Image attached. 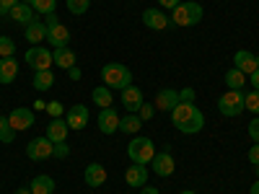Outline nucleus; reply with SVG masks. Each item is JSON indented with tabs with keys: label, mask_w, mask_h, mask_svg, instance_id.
Returning a JSON list of instances; mask_svg holds the SVG:
<instances>
[{
	"label": "nucleus",
	"mask_w": 259,
	"mask_h": 194,
	"mask_svg": "<svg viewBox=\"0 0 259 194\" xmlns=\"http://www.w3.org/2000/svg\"><path fill=\"white\" fill-rule=\"evenodd\" d=\"M171 124H174L179 132H184V135H197L200 129L205 127V114L194 104L179 101L177 109L171 112Z\"/></svg>",
	"instance_id": "obj_1"
},
{
	"label": "nucleus",
	"mask_w": 259,
	"mask_h": 194,
	"mask_svg": "<svg viewBox=\"0 0 259 194\" xmlns=\"http://www.w3.org/2000/svg\"><path fill=\"white\" fill-rule=\"evenodd\" d=\"M101 80H104L106 88L124 91L127 85H133V73H130V68L122 62H109L101 68Z\"/></svg>",
	"instance_id": "obj_2"
},
{
	"label": "nucleus",
	"mask_w": 259,
	"mask_h": 194,
	"mask_svg": "<svg viewBox=\"0 0 259 194\" xmlns=\"http://www.w3.org/2000/svg\"><path fill=\"white\" fill-rule=\"evenodd\" d=\"M205 11L200 3H194V0H182V3L171 11V24L177 26H197L202 21Z\"/></svg>",
	"instance_id": "obj_3"
},
{
	"label": "nucleus",
	"mask_w": 259,
	"mask_h": 194,
	"mask_svg": "<svg viewBox=\"0 0 259 194\" xmlns=\"http://www.w3.org/2000/svg\"><path fill=\"white\" fill-rule=\"evenodd\" d=\"M127 156H130L133 163L148 166L150 161H153V156H156V145H153L150 137H135V140H130V145H127Z\"/></svg>",
	"instance_id": "obj_4"
},
{
	"label": "nucleus",
	"mask_w": 259,
	"mask_h": 194,
	"mask_svg": "<svg viewBox=\"0 0 259 194\" xmlns=\"http://www.w3.org/2000/svg\"><path fill=\"white\" fill-rule=\"evenodd\" d=\"M218 109L223 117H239L246 106H244V93L241 91H228L218 99Z\"/></svg>",
	"instance_id": "obj_5"
},
{
	"label": "nucleus",
	"mask_w": 259,
	"mask_h": 194,
	"mask_svg": "<svg viewBox=\"0 0 259 194\" xmlns=\"http://www.w3.org/2000/svg\"><path fill=\"white\" fill-rule=\"evenodd\" d=\"M52 148H55V142L50 137H34L26 145V156L31 161H47V158H52Z\"/></svg>",
	"instance_id": "obj_6"
},
{
	"label": "nucleus",
	"mask_w": 259,
	"mask_h": 194,
	"mask_svg": "<svg viewBox=\"0 0 259 194\" xmlns=\"http://www.w3.org/2000/svg\"><path fill=\"white\" fill-rule=\"evenodd\" d=\"M52 62H55V60H52V52H50L47 47H31V50L26 52V65H29V68H34L36 73H39V70H50Z\"/></svg>",
	"instance_id": "obj_7"
},
{
	"label": "nucleus",
	"mask_w": 259,
	"mask_h": 194,
	"mask_svg": "<svg viewBox=\"0 0 259 194\" xmlns=\"http://www.w3.org/2000/svg\"><path fill=\"white\" fill-rule=\"evenodd\" d=\"M96 124H99V132L101 135H114L117 129H119V114L114 112V106L101 109L99 117H96Z\"/></svg>",
	"instance_id": "obj_8"
},
{
	"label": "nucleus",
	"mask_w": 259,
	"mask_h": 194,
	"mask_svg": "<svg viewBox=\"0 0 259 194\" xmlns=\"http://www.w3.org/2000/svg\"><path fill=\"white\" fill-rule=\"evenodd\" d=\"M8 124L16 129V132L29 129V127H34V112L26 109V106H16V109L8 114Z\"/></svg>",
	"instance_id": "obj_9"
},
{
	"label": "nucleus",
	"mask_w": 259,
	"mask_h": 194,
	"mask_svg": "<svg viewBox=\"0 0 259 194\" xmlns=\"http://www.w3.org/2000/svg\"><path fill=\"white\" fill-rule=\"evenodd\" d=\"M143 24L148 29H153V31H163L168 24H171V18L161 11V8H145L143 11Z\"/></svg>",
	"instance_id": "obj_10"
},
{
	"label": "nucleus",
	"mask_w": 259,
	"mask_h": 194,
	"mask_svg": "<svg viewBox=\"0 0 259 194\" xmlns=\"http://www.w3.org/2000/svg\"><path fill=\"white\" fill-rule=\"evenodd\" d=\"M119 99H122V106H124L130 114H138V112H140V106L145 104V101H143V91L138 88V85H127Z\"/></svg>",
	"instance_id": "obj_11"
},
{
	"label": "nucleus",
	"mask_w": 259,
	"mask_h": 194,
	"mask_svg": "<svg viewBox=\"0 0 259 194\" xmlns=\"http://www.w3.org/2000/svg\"><path fill=\"white\" fill-rule=\"evenodd\" d=\"M65 122H68V127L70 129H83L85 124H89V106L85 104H75V106H70L68 109V117H65Z\"/></svg>",
	"instance_id": "obj_12"
},
{
	"label": "nucleus",
	"mask_w": 259,
	"mask_h": 194,
	"mask_svg": "<svg viewBox=\"0 0 259 194\" xmlns=\"http://www.w3.org/2000/svg\"><path fill=\"white\" fill-rule=\"evenodd\" d=\"M150 168H153L156 176H163V179H166V176L174 174L177 163H174V158H171V153H156L153 161H150Z\"/></svg>",
	"instance_id": "obj_13"
},
{
	"label": "nucleus",
	"mask_w": 259,
	"mask_h": 194,
	"mask_svg": "<svg viewBox=\"0 0 259 194\" xmlns=\"http://www.w3.org/2000/svg\"><path fill=\"white\" fill-rule=\"evenodd\" d=\"M124 181H127V186L143 189L145 181H148V168H145L143 163H133V166L124 171Z\"/></svg>",
	"instance_id": "obj_14"
},
{
	"label": "nucleus",
	"mask_w": 259,
	"mask_h": 194,
	"mask_svg": "<svg viewBox=\"0 0 259 194\" xmlns=\"http://www.w3.org/2000/svg\"><path fill=\"white\" fill-rule=\"evenodd\" d=\"M83 179H85V184H89L91 189H99L106 181V168L101 163H89L85 171H83Z\"/></svg>",
	"instance_id": "obj_15"
},
{
	"label": "nucleus",
	"mask_w": 259,
	"mask_h": 194,
	"mask_svg": "<svg viewBox=\"0 0 259 194\" xmlns=\"http://www.w3.org/2000/svg\"><path fill=\"white\" fill-rule=\"evenodd\" d=\"M47 41H50L55 50L68 47V41H70V31H68V26H62V24L47 26Z\"/></svg>",
	"instance_id": "obj_16"
},
{
	"label": "nucleus",
	"mask_w": 259,
	"mask_h": 194,
	"mask_svg": "<svg viewBox=\"0 0 259 194\" xmlns=\"http://www.w3.org/2000/svg\"><path fill=\"white\" fill-rule=\"evenodd\" d=\"M179 101H182V99H179V91L163 88V91H158V96H156V109H161V112H174Z\"/></svg>",
	"instance_id": "obj_17"
},
{
	"label": "nucleus",
	"mask_w": 259,
	"mask_h": 194,
	"mask_svg": "<svg viewBox=\"0 0 259 194\" xmlns=\"http://www.w3.org/2000/svg\"><path fill=\"white\" fill-rule=\"evenodd\" d=\"M11 18L16 21V24L29 26V24H34V21H36V11H34L29 3H16V6L11 8Z\"/></svg>",
	"instance_id": "obj_18"
},
{
	"label": "nucleus",
	"mask_w": 259,
	"mask_h": 194,
	"mask_svg": "<svg viewBox=\"0 0 259 194\" xmlns=\"http://www.w3.org/2000/svg\"><path fill=\"white\" fill-rule=\"evenodd\" d=\"M233 68H239L244 75H251L256 70V55H251L246 50H239L233 55Z\"/></svg>",
	"instance_id": "obj_19"
},
{
	"label": "nucleus",
	"mask_w": 259,
	"mask_h": 194,
	"mask_svg": "<svg viewBox=\"0 0 259 194\" xmlns=\"http://www.w3.org/2000/svg\"><path fill=\"white\" fill-rule=\"evenodd\" d=\"M68 122H65L62 117H57V119H52L50 124H47V137L52 140V142H65L68 140Z\"/></svg>",
	"instance_id": "obj_20"
},
{
	"label": "nucleus",
	"mask_w": 259,
	"mask_h": 194,
	"mask_svg": "<svg viewBox=\"0 0 259 194\" xmlns=\"http://www.w3.org/2000/svg\"><path fill=\"white\" fill-rule=\"evenodd\" d=\"M18 75V62L13 57H0V83L11 85Z\"/></svg>",
	"instance_id": "obj_21"
},
{
	"label": "nucleus",
	"mask_w": 259,
	"mask_h": 194,
	"mask_svg": "<svg viewBox=\"0 0 259 194\" xmlns=\"http://www.w3.org/2000/svg\"><path fill=\"white\" fill-rule=\"evenodd\" d=\"M29 189H31V194H55V179L47 174H39V176H34Z\"/></svg>",
	"instance_id": "obj_22"
},
{
	"label": "nucleus",
	"mask_w": 259,
	"mask_h": 194,
	"mask_svg": "<svg viewBox=\"0 0 259 194\" xmlns=\"http://www.w3.org/2000/svg\"><path fill=\"white\" fill-rule=\"evenodd\" d=\"M52 60H55L57 68H62V70H70V68H75V52H73V50H68V47H60V50H55V52H52Z\"/></svg>",
	"instance_id": "obj_23"
},
{
	"label": "nucleus",
	"mask_w": 259,
	"mask_h": 194,
	"mask_svg": "<svg viewBox=\"0 0 259 194\" xmlns=\"http://www.w3.org/2000/svg\"><path fill=\"white\" fill-rule=\"evenodd\" d=\"M140 127H143V119L138 114L127 112V117H119V132H124V135H138Z\"/></svg>",
	"instance_id": "obj_24"
},
{
	"label": "nucleus",
	"mask_w": 259,
	"mask_h": 194,
	"mask_svg": "<svg viewBox=\"0 0 259 194\" xmlns=\"http://www.w3.org/2000/svg\"><path fill=\"white\" fill-rule=\"evenodd\" d=\"M47 39V26L41 24V21H34V24L26 26V41H31V44H39V41Z\"/></svg>",
	"instance_id": "obj_25"
},
{
	"label": "nucleus",
	"mask_w": 259,
	"mask_h": 194,
	"mask_svg": "<svg viewBox=\"0 0 259 194\" xmlns=\"http://www.w3.org/2000/svg\"><path fill=\"white\" fill-rule=\"evenodd\" d=\"M91 99H94V104H96V106H101V109H109L112 101H114L112 88H106V85H99V88H94Z\"/></svg>",
	"instance_id": "obj_26"
},
{
	"label": "nucleus",
	"mask_w": 259,
	"mask_h": 194,
	"mask_svg": "<svg viewBox=\"0 0 259 194\" xmlns=\"http://www.w3.org/2000/svg\"><path fill=\"white\" fill-rule=\"evenodd\" d=\"M31 85L36 91H50L52 85H55V75L50 73V70H39L36 75H34V80H31Z\"/></svg>",
	"instance_id": "obj_27"
},
{
	"label": "nucleus",
	"mask_w": 259,
	"mask_h": 194,
	"mask_svg": "<svg viewBox=\"0 0 259 194\" xmlns=\"http://www.w3.org/2000/svg\"><path fill=\"white\" fill-rule=\"evenodd\" d=\"M246 83V75L239 70V68H231L226 73V85H228V91H241V85Z\"/></svg>",
	"instance_id": "obj_28"
},
{
	"label": "nucleus",
	"mask_w": 259,
	"mask_h": 194,
	"mask_svg": "<svg viewBox=\"0 0 259 194\" xmlns=\"http://www.w3.org/2000/svg\"><path fill=\"white\" fill-rule=\"evenodd\" d=\"M29 6L39 13V16H50L57 8V0H29Z\"/></svg>",
	"instance_id": "obj_29"
},
{
	"label": "nucleus",
	"mask_w": 259,
	"mask_h": 194,
	"mask_svg": "<svg viewBox=\"0 0 259 194\" xmlns=\"http://www.w3.org/2000/svg\"><path fill=\"white\" fill-rule=\"evenodd\" d=\"M244 106L251 112V114H259V91H249V93H244Z\"/></svg>",
	"instance_id": "obj_30"
},
{
	"label": "nucleus",
	"mask_w": 259,
	"mask_h": 194,
	"mask_svg": "<svg viewBox=\"0 0 259 194\" xmlns=\"http://www.w3.org/2000/svg\"><path fill=\"white\" fill-rule=\"evenodd\" d=\"M89 6H91V0H68V11H70L73 16L89 13Z\"/></svg>",
	"instance_id": "obj_31"
},
{
	"label": "nucleus",
	"mask_w": 259,
	"mask_h": 194,
	"mask_svg": "<svg viewBox=\"0 0 259 194\" xmlns=\"http://www.w3.org/2000/svg\"><path fill=\"white\" fill-rule=\"evenodd\" d=\"M16 55V41L11 36H0V57H13Z\"/></svg>",
	"instance_id": "obj_32"
},
{
	"label": "nucleus",
	"mask_w": 259,
	"mask_h": 194,
	"mask_svg": "<svg viewBox=\"0 0 259 194\" xmlns=\"http://www.w3.org/2000/svg\"><path fill=\"white\" fill-rule=\"evenodd\" d=\"M68 156H70V145H68V142H55L52 158H68Z\"/></svg>",
	"instance_id": "obj_33"
},
{
	"label": "nucleus",
	"mask_w": 259,
	"mask_h": 194,
	"mask_svg": "<svg viewBox=\"0 0 259 194\" xmlns=\"http://www.w3.org/2000/svg\"><path fill=\"white\" fill-rule=\"evenodd\" d=\"M45 109H47V114H50L52 119H57V117H62V114H65V106H62L60 101H50V104L45 106Z\"/></svg>",
	"instance_id": "obj_34"
},
{
	"label": "nucleus",
	"mask_w": 259,
	"mask_h": 194,
	"mask_svg": "<svg viewBox=\"0 0 259 194\" xmlns=\"http://www.w3.org/2000/svg\"><path fill=\"white\" fill-rule=\"evenodd\" d=\"M153 114H156V104H143V106H140V112H138V117H140L143 122L153 119Z\"/></svg>",
	"instance_id": "obj_35"
},
{
	"label": "nucleus",
	"mask_w": 259,
	"mask_h": 194,
	"mask_svg": "<svg viewBox=\"0 0 259 194\" xmlns=\"http://www.w3.org/2000/svg\"><path fill=\"white\" fill-rule=\"evenodd\" d=\"M16 140V129L8 124V127H3V129H0V142H6V145H11Z\"/></svg>",
	"instance_id": "obj_36"
},
{
	"label": "nucleus",
	"mask_w": 259,
	"mask_h": 194,
	"mask_svg": "<svg viewBox=\"0 0 259 194\" xmlns=\"http://www.w3.org/2000/svg\"><path fill=\"white\" fill-rule=\"evenodd\" d=\"M249 137H251L254 142H259V117L249 122Z\"/></svg>",
	"instance_id": "obj_37"
},
{
	"label": "nucleus",
	"mask_w": 259,
	"mask_h": 194,
	"mask_svg": "<svg viewBox=\"0 0 259 194\" xmlns=\"http://www.w3.org/2000/svg\"><path fill=\"white\" fill-rule=\"evenodd\" d=\"M249 161H251V166H259V142H254L249 148Z\"/></svg>",
	"instance_id": "obj_38"
},
{
	"label": "nucleus",
	"mask_w": 259,
	"mask_h": 194,
	"mask_svg": "<svg viewBox=\"0 0 259 194\" xmlns=\"http://www.w3.org/2000/svg\"><path fill=\"white\" fill-rule=\"evenodd\" d=\"M179 99H182L184 104H194V91H192V88H184V91H179Z\"/></svg>",
	"instance_id": "obj_39"
},
{
	"label": "nucleus",
	"mask_w": 259,
	"mask_h": 194,
	"mask_svg": "<svg viewBox=\"0 0 259 194\" xmlns=\"http://www.w3.org/2000/svg\"><path fill=\"white\" fill-rule=\"evenodd\" d=\"M179 3H182V0H158V6H161V8H166V11H174Z\"/></svg>",
	"instance_id": "obj_40"
},
{
	"label": "nucleus",
	"mask_w": 259,
	"mask_h": 194,
	"mask_svg": "<svg viewBox=\"0 0 259 194\" xmlns=\"http://www.w3.org/2000/svg\"><path fill=\"white\" fill-rule=\"evenodd\" d=\"M246 80H251V88H254V91H259V68H256V70H254Z\"/></svg>",
	"instance_id": "obj_41"
},
{
	"label": "nucleus",
	"mask_w": 259,
	"mask_h": 194,
	"mask_svg": "<svg viewBox=\"0 0 259 194\" xmlns=\"http://www.w3.org/2000/svg\"><path fill=\"white\" fill-rule=\"evenodd\" d=\"M68 75H70V80H80V78H83L80 68H70V70H68Z\"/></svg>",
	"instance_id": "obj_42"
},
{
	"label": "nucleus",
	"mask_w": 259,
	"mask_h": 194,
	"mask_svg": "<svg viewBox=\"0 0 259 194\" xmlns=\"http://www.w3.org/2000/svg\"><path fill=\"white\" fill-rule=\"evenodd\" d=\"M16 3H21V0H0V6H3V8H8V11H11Z\"/></svg>",
	"instance_id": "obj_43"
},
{
	"label": "nucleus",
	"mask_w": 259,
	"mask_h": 194,
	"mask_svg": "<svg viewBox=\"0 0 259 194\" xmlns=\"http://www.w3.org/2000/svg\"><path fill=\"white\" fill-rule=\"evenodd\" d=\"M140 194H158V189H156V186H143Z\"/></svg>",
	"instance_id": "obj_44"
},
{
	"label": "nucleus",
	"mask_w": 259,
	"mask_h": 194,
	"mask_svg": "<svg viewBox=\"0 0 259 194\" xmlns=\"http://www.w3.org/2000/svg\"><path fill=\"white\" fill-rule=\"evenodd\" d=\"M249 194H259V179L251 184V189H249Z\"/></svg>",
	"instance_id": "obj_45"
},
{
	"label": "nucleus",
	"mask_w": 259,
	"mask_h": 194,
	"mask_svg": "<svg viewBox=\"0 0 259 194\" xmlns=\"http://www.w3.org/2000/svg\"><path fill=\"white\" fill-rule=\"evenodd\" d=\"M13 194H31V189H26V186H21V189H16Z\"/></svg>",
	"instance_id": "obj_46"
},
{
	"label": "nucleus",
	"mask_w": 259,
	"mask_h": 194,
	"mask_svg": "<svg viewBox=\"0 0 259 194\" xmlns=\"http://www.w3.org/2000/svg\"><path fill=\"white\" fill-rule=\"evenodd\" d=\"M3 127H8V117H0V129Z\"/></svg>",
	"instance_id": "obj_47"
},
{
	"label": "nucleus",
	"mask_w": 259,
	"mask_h": 194,
	"mask_svg": "<svg viewBox=\"0 0 259 194\" xmlns=\"http://www.w3.org/2000/svg\"><path fill=\"white\" fill-rule=\"evenodd\" d=\"M182 194H197V191H192V189H184V191H182Z\"/></svg>",
	"instance_id": "obj_48"
},
{
	"label": "nucleus",
	"mask_w": 259,
	"mask_h": 194,
	"mask_svg": "<svg viewBox=\"0 0 259 194\" xmlns=\"http://www.w3.org/2000/svg\"><path fill=\"white\" fill-rule=\"evenodd\" d=\"M254 171H256V179H259V166H254Z\"/></svg>",
	"instance_id": "obj_49"
},
{
	"label": "nucleus",
	"mask_w": 259,
	"mask_h": 194,
	"mask_svg": "<svg viewBox=\"0 0 259 194\" xmlns=\"http://www.w3.org/2000/svg\"><path fill=\"white\" fill-rule=\"evenodd\" d=\"M256 68H259V55H256Z\"/></svg>",
	"instance_id": "obj_50"
}]
</instances>
